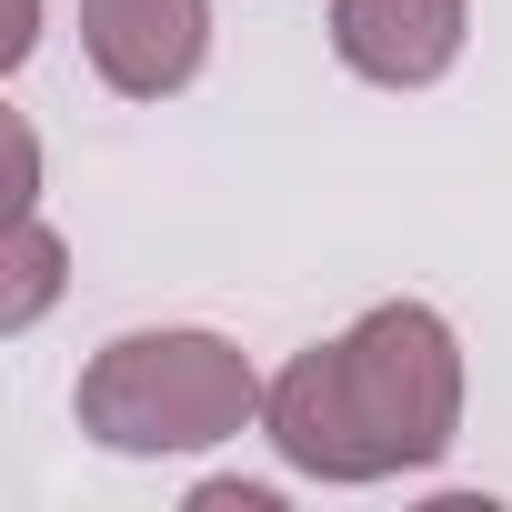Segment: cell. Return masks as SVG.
<instances>
[{"mask_svg": "<svg viewBox=\"0 0 512 512\" xmlns=\"http://www.w3.org/2000/svg\"><path fill=\"white\" fill-rule=\"evenodd\" d=\"M31 51H41V0H21V31H11V71H21Z\"/></svg>", "mask_w": 512, "mask_h": 512, "instance_id": "cell-7", "label": "cell"}, {"mask_svg": "<svg viewBox=\"0 0 512 512\" xmlns=\"http://www.w3.org/2000/svg\"><path fill=\"white\" fill-rule=\"evenodd\" d=\"M191 512H282V482H201Z\"/></svg>", "mask_w": 512, "mask_h": 512, "instance_id": "cell-6", "label": "cell"}, {"mask_svg": "<svg viewBox=\"0 0 512 512\" xmlns=\"http://www.w3.org/2000/svg\"><path fill=\"white\" fill-rule=\"evenodd\" d=\"M71 292V241L41 221V201L11 211V241H0V332H41V312Z\"/></svg>", "mask_w": 512, "mask_h": 512, "instance_id": "cell-5", "label": "cell"}, {"mask_svg": "<svg viewBox=\"0 0 512 512\" xmlns=\"http://www.w3.org/2000/svg\"><path fill=\"white\" fill-rule=\"evenodd\" d=\"M262 392H272V372L231 332L141 322V332H111L81 362L71 422L111 462H191V452H221L241 432H262Z\"/></svg>", "mask_w": 512, "mask_h": 512, "instance_id": "cell-2", "label": "cell"}, {"mask_svg": "<svg viewBox=\"0 0 512 512\" xmlns=\"http://www.w3.org/2000/svg\"><path fill=\"white\" fill-rule=\"evenodd\" d=\"M332 61L372 91H432L472 51V0H332Z\"/></svg>", "mask_w": 512, "mask_h": 512, "instance_id": "cell-3", "label": "cell"}, {"mask_svg": "<svg viewBox=\"0 0 512 512\" xmlns=\"http://www.w3.org/2000/svg\"><path fill=\"white\" fill-rule=\"evenodd\" d=\"M472 402L462 332L432 302H372L352 332L292 352L262 392V442L322 492H372L452 462Z\"/></svg>", "mask_w": 512, "mask_h": 512, "instance_id": "cell-1", "label": "cell"}, {"mask_svg": "<svg viewBox=\"0 0 512 512\" xmlns=\"http://www.w3.org/2000/svg\"><path fill=\"white\" fill-rule=\"evenodd\" d=\"M81 61L121 101H171L211 61V0H81Z\"/></svg>", "mask_w": 512, "mask_h": 512, "instance_id": "cell-4", "label": "cell"}]
</instances>
